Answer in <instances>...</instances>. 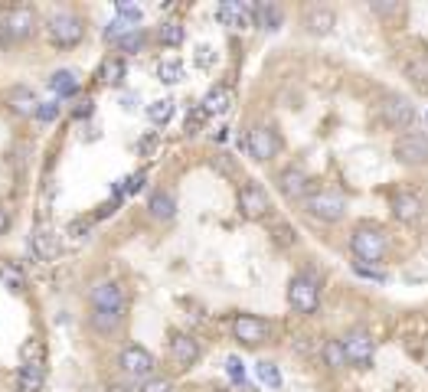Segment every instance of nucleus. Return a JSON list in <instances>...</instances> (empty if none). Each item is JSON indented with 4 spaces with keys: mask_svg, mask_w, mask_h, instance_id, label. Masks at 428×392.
I'll return each instance as SVG.
<instances>
[{
    "mask_svg": "<svg viewBox=\"0 0 428 392\" xmlns=\"http://www.w3.org/2000/svg\"><path fill=\"white\" fill-rule=\"evenodd\" d=\"M386 249H389V242H386V232L380 229V226H360V229H353L350 236V252L356 255L360 262H382V255H386Z\"/></svg>",
    "mask_w": 428,
    "mask_h": 392,
    "instance_id": "obj_1",
    "label": "nucleus"
},
{
    "mask_svg": "<svg viewBox=\"0 0 428 392\" xmlns=\"http://www.w3.org/2000/svg\"><path fill=\"white\" fill-rule=\"evenodd\" d=\"M33 29H36V10L33 7H10L7 13L0 17V46L29 39Z\"/></svg>",
    "mask_w": 428,
    "mask_h": 392,
    "instance_id": "obj_2",
    "label": "nucleus"
},
{
    "mask_svg": "<svg viewBox=\"0 0 428 392\" xmlns=\"http://www.w3.org/2000/svg\"><path fill=\"white\" fill-rule=\"evenodd\" d=\"M46 33H49V39H53V46L72 49V46H79V43H82L86 27H82V20H79L76 13L59 10V13H53V17L46 20Z\"/></svg>",
    "mask_w": 428,
    "mask_h": 392,
    "instance_id": "obj_3",
    "label": "nucleus"
},
{
    "mask_svg": "<svg viewBox=\"0 0 428 392\" xmlns=\"http://www.w3.org/2000/svg\"><path fill=\"white\" fill-rule=\"evenodd\" d=\"M288 304L295 307L297 314H314L317 304H321V281L311 271L295 275L288 285Z\"/></svg>",
    "mask_w": 428,
    "mask_h": 392,
    "instance_id": "obj_4",
    "label": "nucleus"
},
{
    "mask_svg": "<svg viewBox=\"0 0 428 392\" xmlns=\"http://www.w3.org/2000/svg\"><path fill=\"white\" fill-rule=\"evenodd\" d=\"M376 111H380V121L389 131H406V128L415 125V105L406 95H386L376 105Z\"/></svg>",
    "mask_w": 428,
    "mask_h": 392,
    "instance_id": "obj_5",
    "label": "nucleus"
},
{
    "mask_svg": "<svg viewBox=\"0 0 428 392\" xmlns=\"http://www.w3.org/2000/svg\"><path fill=\"white\" fill-rule=\"evenodd\" d=\"M305 210L321 222H337V219H343V212H347V196H343L340 190H321V193H314V196H307Z\"/></svg>",
    "mask_w": 428,
    "mask_h": 392,
    "instance_id": "obj_6",
    "label": "nucleus"
},
{
    "mask_svg": "<svg viewBox=\"0 0 428 392\" xmlns=\"http://www.w3.org/2000/svg\"><path fill=\"white\" fill-rule=\"evenodd\" d=\"M392 154L406 167H422V163H428V134H422V131L399 134L396 144H392Z\"/></svg>",
    "mask_w": 428,
    "mask_h": 392,
    "instance_id": "obj_7",
    "label": "nucleus"
},
{
    "mask_svg": "<svg viewBox=\"0 0 428 392\" xmlns=\"http://www.w3.org/2000/svg\"><path fill=\"white\" fill-rule=\"evenodd\" d=\"M118 366H121V373L131 379V383H138V379H151L154 376V356H151V350H144V346H138V344H131V346H124L121 350V356H118Z\"/></svg>",
    "mask_w": 428,
    "mask_h": 392,
    "instance_id": "obj_8",
    "label": "nucleus"
},
{
    "mask_svg": "<svg viewBox=\"0 0 428 392\" xmlns=\"http://www.w3.org/2000/svg\"><path fill=\"white\" fill-rule=\"evenodd\" d=\"M216 20L229 29L255 27V4H246V0H222L216 7Z\"/></svg>",
    "mask_w": 428,
    "mask_h": 392,
    "instance_id": "obj_9",
    "label": "nucleus"
},
{
    "mask_svg": "<svg viewBox=\"0 0 428 392\" xmlns=\"http://www.w3.org/2000/svg\"><path fill=\"white\" fill-rule=\"evenodd\" d=\"M340 344H343V353H347V363L356 366V370H370L376 346H373V337L366 330H353V334L343 337Z\"/></svg>",
    "mask_w": 428,
    "mask_h": 392,
    "instance_id": "obj_10",
    "label": "nucleus"
},
{
    "mask_svg": "<svg viewBox=\"0 0 428 392\" xmlns=\"http://www.w3.org/2000/svg\"><path fill=\"white\" fill-rule=\"evenodd\" d=\"M239 212H242V219H265L268 212H272V200H268L265 187L246 183L239 190Z\"/></svg>",
    "mask_w": 428,
    "mask_h": 392,
    "instance_id": "obj_11",
    "label": "nucleus"
},
{
    "mask_svg": "<svg viewBox=\"0 0 428 392\" xmlns=\"http://www.w3.org/2000/svg\"><path fill=\"white\" fill-rule=\"evenodd\" d=\"M232 334H236L239 344H246V346H258V344H265V340H268V334H272V327H268L265 317L239 314L236 320H232Z\"/></svg>",
    "mask_w": 428,
    "mask_h": 392,
    "instance_id": "obj_12",
    "label": "nucleus"
},
{
    "mask_svg": "<svg viewBox=\"0 0 428 392\" xmlns=\"http://www.w3.org/2000/svg\"><path fill=\"white\" fill-rule=\"evenodd\" d=\"M128 307V297H124V288L118 281H98L92 288V311H114V314H124Z\"/></svg>",
    "mask_w": 428,
    "mask_h": 392,
    "instance_id": "obj_13",
    "label": "nucleus"
},
{
    "mask_svg": "<svg viewBox=\"0 0 428 392\" xmlns=\"http://www.w3.org/2000/svg\"><path fill=\"white\" fill-rule=\"evenodd\" d=\"M246 144H248L252 161H258V163L272 161V157L278 154V134H275V128H268V125H255V128H252Z\"/></svg>",
    "mask_w": 428,
    "mask_h": 392,
    "instance_id": "obj_14",
    "label": "nucleus"
},
{
    "mask_svg": "<svg viewBox=\"0 0 428 392\" xmlns=\"http://www.w3.org/2000/svg\"><path fill=\"white\" fill-rule=\"evenodd\" d=\"M307 190H311V177H307L301 167H288V170L278 173V193H281L288 203L307 200Z\"/></svg>",
    "mask_w": 428,
    "mask_h": 392,
    "instance_id": "obj_15",
    "label": "nucleus"
},
{
    "mask_svg": "<svg viewBox=\"0 0 428 392\" xmlns=\"http://www.w3.org/2000/svg\"><path fill=\"white\" fill-rule=\"evenodd\" d=\"M399 62H402V72H406V79H409L412 86L428 92V53L425 49H406L399 56Z\"/></svg>",
    "mask_w": 428,
    "mask_h": 392,
    "instance_id": "obj_16",
    "label": "nucleus"
},
{
    "mask_svg": "<svg viewBox=\"0 0 428 392\" xmlns=\"http://www.w3.org/2000/svg\"><path fill=\"white\" fill-rule=\"evenodd\" d=\"M422 212H425V203H422L419 193L402 190V193L392 196V216H396L399 222H419Z\"/></svg>",
    "mask_w": 428,
    "mask_h": 392,
    "instance_id": "obj_17",
    "label": "nucleus"
},
{
    "mask_svg": "<svg viewBox=\"0 0 428 392\" xmlns=\"http://www.w3.org/2000/svg\"><path fill=\"white\" fill-rule=\"evenodd\" d=\"M29 249H33V255H36L39 262H53L59 255V236L43 222V226H36L33 236H29Z\"/></svg>",
    "mask_w": 428,
    "mask_h": 392,
    "instance_id": "obj_18",
    "label": "nucleus"
},
{
    "mask_svg": "<svg viewBox=\"0 0 428 392\" xmlns=\"http://www.w3.org/2000/svg\"><path fill=\"white\" fill-rule=\"evenodd\" d=\"M170 360L180 366V370H187V366H193L200 360V344H196L190 334H177L170 340Z\"/></svg>",
    "mask_w": 428,
    "mask_h": 392,
    "instance_id": "obj_19",
    "label": "nucleus"
},
{
    "mask_svg": "<svg viewBox=\"0 0 428 392\" xmlns=\"http://www.w3.org/2000/svg\"><path fill=\"white\" fill-rule=\"evenodd\" d=\"M7 105H10V111H13V115L33 118V115H36V108H39V102H36V95H33V88L13 86L7 92Z\"/></svg>",
    "mask_w": 428,
    "mask_h": 392,
    "instance_id": "obj_20",
    "label": "nucleus"
},
{
    "mask_svg": "<svg viewBox=\"0 0 428 392\" xmlns=\"http://www.w3.org/2000/svg\"><path fill=\"white\" fill-rule=\"evenodd\" d=\"M46 383V366L43 363H23L17 373V389L20 392H39Z\"/></svg>",
    "mask_w": 428,
    "mask_h": 392,
    "instance_id": "obj_21",
    "label": "nucleus"
},
{
    "mask_svg": "<svg viewBox=\"0 0 428 392\" xmlns=\"http://www.w3.org/2000/svg\"><path fill=\"white\" fill-rule=\"evenodd\" d=\"M305 27L311 36H327L333 29V10L327 7H311L307 10V17H305Z\"/></svg>",
    "mask_w": 428,
    "mask_h": 392,
    "instance_id": "obj_22",
    "label": "nucleus"
},
{
    "mask_svg": "<svg viewBox=\"0 0 428 392\" xmlns=\"http://www.w3.org/2000/svg\"><path fill=\"white\" fill-rule=\"evenodd\" d=\"M147 210H151L154 219H173L177 216V200L167 190H154L151 200H147Z\"/></svg>",
    "mask_w": 428,
    "mask_h": 392,
    "instance_id": "obj_23",
    "label": "nucleus"
},
{
    "mask_svg": "<svg viewBox=\"0 0 428 392\" xmlns=\"http://www.w3.org/2000/svg\"><path fill=\"white\" fill-rule=\"evenodd\" d=\"M229 108H232V92L226 86H216L203 98V115H226Z\"/></svg>",
    "mask_w": 428,
    "mask_h": 392,
    "instance_id": "obj_24",
    "label": "nucleus"
},
{
    "mask_svg": "<svg viewBox=\"0 0 428 392\" xmlns=\"http://www.w3.org/2000/svg\"><path fill=\"white\" fill-rule=\"evenodd\" d=\"M281 20H285V13L278 4H255V27L275 33V29H281Z\"/></svg>",
    "mask_w": 428,
    "mask_h": 392,
    "instance_id": "obj_25",
    "label": "nucleus"
},
{
    "mask_svg": "<svg viewBox=\"0 0 428 392\" xmlns=\"http://www.w3.org/2000/svg\"><path fill=\"white\" fill-rule=\"evenodd\" d=\"M49 88H53L59 98H72L79 92V76L72 69H59V72H53V79H49Z\"/></svg>",
    "mask_w": 428,
    "mask_h": 392,
    "instance_id": "obj_26",
    "label": "nucleus"
},
{
    "mask_svg": "<svg viewBox=\"0 0 428 392\" xmlns=\"http://www.w3.org/2000/svg\"><path fill=\"white\" fill-rule=\"evenodd\" d=\"M0 285L10 288L13 295H20V291L27 288V275H23V268L13 265V262H0Z\"/></svg>",
    "mask_w": 428,
    "mask_h": 392,
    "instance_id": "obj_27",
    "label": "nucleus"
},
{
    "mask_svg": "<svg viewBox=\"0 0 428 392\" xmlns=\"http://www.w3.org/2000/svg\"><path fill=\"white\" fill-rule=\"evenodd\" d=\"M88 320H92V330H95V334L108 337V334H114V330L121 327L124 314H114V311H92Z\"/></svg>",
    "mask_w": 428,
    "mask_h": 392,
    "instance_id": "obj_28",
    "label": "nucleus"
},
{
    "mask_svg": "<svg viewBox=\"0 0 428 392\" xmlns=\"http://www.w3.org/2000/svg\"><path fill=\"white\" fill-rule=\"evenodd\" d=\"M173 98H161V102H154V105H147V118H151V125H157V128H163L167 121L173 118Z\"/></svg>",
    "mask_w": 428,
    "mask_h": 392,
    "instance_id": "obj_29",
    "label": "nucleus"
},
{
    "mask_svg": "<svg viewBox=\"0 0 428 392\" xmlns=\"http://www.w3.org/2000/svg\"><path fill=\"white\" fill-rule=\"evenodd\" d=\"M321 356H323V363L330 366V370H343V366H347V353H343L340 340H327V344L321 346Z\"/></svg>",
    "mask_w": 428,
    "mask_h": 392,
    "instance_id": "obj_30",
    "label": "nucleus"
},
{
    "mask_svg": "<svg viewBox=\"0 0 428 392\" xmlns=\"http://www.w3.org/2000/svg\"><path fill=\"white\" fill-rule=\"evenodd\" d=\"M157 79L167 82V86H177V82L183 79V62L180 59H163L161 66H157Z\"/></svg>",
    "mask_w": 428,
    "mask_h": 392,
    "instance_id": "obj_31",
    "label": "nucleus"
},
{
    "mask_svg": "<svg viewBox=\"0 0 428 392\" xmlns=\"http://www.w3.org/2000/svg\"><path fill=\"white\" fill-rule=\"evenodd\" d=\"M124 79V59H105L102 62V82L105 86H118Z\"/></svg>",
    "mask_w": 428,
    "mask_h": 392,
    "instance_id": "obj_32",
    "label": "nucleus"
},
{
    "mask_svg": "<svg viewBox=\"0 0 428 392\" xmlns=\"http://www.w3.org/2000/svg\"><path fill=\"white\" fill-rule=\"evenodd\" d=\"M144 43H147V36H144V29L138 27V29H131V33H124V36L118 39V49H121V53H141Z\"/></svg>",
    "mask_w": 428,
    "mask_h": 392,
    "instance_id": "obj_33",
    "label": "nucleus"
},
{
    "mask_svg": "<svg viewBox=\"0 0 428 392\" xmlns=\"http://www.w3.org/2000/svg\"><path fill=\"white\" fill-rule=\"evenodd\" d=\"M114 10H118V20H124L128 27L138 29V23H141V17H144L141 7H134V4H128V0H118V4H114Z\"/></svg>",
    "mask_w": 428,
    "mask_h": 392,
    "instance_id": "obj_34",
    "label": "nucleus"
},
{
    "mask_svg": "<svg viewBox=\"0 0 428 392\" xmlns=\"http://www.w3.org/2000/svg\"><path fill=\"white\" fill-rule=\"evenodd\" d=\"M255 370H258V379H262L265 386H272V389H281V373H278V366H275V363L262 360V363H258Z\"/></svg>",
    "mask_w": 428,
    "mask_h": 392,
    "instance_id": "obj_35",
    "label": "nucleus"
},
{
    "mask_svg": "<svg viewBox=\"0 0 428 392\" xmlns=\"http://www.w3.org/2000/svg\"><path fill=\"white\" fill-rule=\"evenodd\" d=\"M161 43L163 46H180L183 43V27L180 23H163L161 27Z\"/></svg>",
    "mask_w": 428,
    "mask_h": 392,
    "instance_id": "obj_36",
    "label": "nucleus"
},
{
    "mask_svg": "<svg viewBox=\"0 0 428 392\" xmlns=\"http://www.w3.org/2000/svg\"><path fill=\"white\" fill-rule=\"evenodd\" d=\"M138 392H173V383L167 376H151V379H144Z\"/></svg>",
    "mask_w": 428,
    "mask_h": 392,
    "instance_id": "obj_37",
    "label": "nucleus"
},
{
    "mask_svg": "<svg viewBox=\"0 0 428 392\" xmlns=\"http://www.w3.org/2000/svg\"><path fill=\"white\" fill-rule=\"evenodd\" d=\"M36 121H43V125H49V121H56L59 118V102H39V108H36Z\"/></svg>",
    "mask_w": 428,
    "mask_h": 392,
    "instance_id": "obj_38",
    "label": "nucleus"
},
{
    "mask_svg": "<svg viewBox=\"0 0 428 392\" xmlns=\"http://www.w3.org/2000/svg\"><path fill=\"white\" fill-rule=\"evenodd\" d=\"M226 373H229V379H232L236 386L246 383V366H242V360H239V356H229V360H226Z\"/></svg>",
    "mask_w": 428,
    "mask_h": 392,
    "instance_id": "obj_39",
    "label": "nucleus"
},
{
    "mask_svg": "<svg viewBox=\"0 0 428 392\" xmlns=\"http://www.w3.org/2000/svg\"><path fill=\"white\" fill-rule=\"evenodd\" d=\"M275 232H278V236H275L278 245H295L297 236H295L291 229H288V222H275Z\"/></svg>",
    "mask_w": 428,
    "mask_h": 392,
    "instance_id": "obj_40",
    "label": "nucleus"
},
{
    "mask_svg": "<svg viewBox=\"0 0 428 392\" xmlns=\"http://www.w3.org/2000/svg\"><path fill=\"white\" fill-rule=\"evenodd\" d=\"M92 111H95V102H92V98H82V102L76 105V111H72V115H76L79 121H82V118H92Z\"/></svg>",
    "mask_w": 428,
    "mask_h": 392,
    "instance_id": "obj_41",
    "label": "nucleus"
},
{
    "mask_svg": "<svg viewBox=\"0 0 428 392\" xmlns=\"http://www.w3.org/2000/svg\"><path fill=\"white\" fill-rule=\"evenodd\" d=\"M353 271H356L360 278H370V281H386V275H382V271H376V268H366V265H360V262H356V268H353Z\"/></svg>",
    "mask_w": 428,
    "mask_h": 392,
    "instance_id": "obj_42",
    "label": "nucleus"
},
{
    "mask_svg": "<svg viewBox=\"0 0 428 392\" xmlns=\"http://www.w3.org/2000/svg\"><path fill=\"white\" fill-rule=\"evenodd\" d=\"M141 187H144V173H134V177L121 180V190H124V193H138Z\"/></svg>",
    "mask_w": 428,
    "mask_h": 392,
    "instance_id": "obj_43",
    "label": "nucleus"
},
{
    "mask_svg": "<svg viewBox=\"0 0 428 392\" xmlns=\"http://www.w3.org/2000/svg\"><path fill=\"white\" fill-rule=\"evenodd\" d=\"M105 392H138V386H131V379L124 383V379H112V383L105 386Z\"/></svg>",
    "mask_w": 428,
    "mask_h": 392,
    "instance_id": "obj_44",
    "label": "nucleus"
},
{
    "mask_svg": "<svg viewBox=\"0 0 428 392\" xmlns=\"http://www.w3.org/2000/svg\"><path fill=\"white\" fill-rule=\"evenodd\" d=\"M370 10L380 17H389V13H399V4H370Z\"/></svg>",
    "mask_w": 428,
    "mask_h": 392,
    "instance_id": "obj_45",
    "label": "nucleus"
},
{
    "mask_svg": "<svg viewBox=\"0 0 428 392\" xmlns=\"http://www.w3.org/2000/svg\"><path fill=\"white\" fill-rule=\"evenodd\" d=\"M154 147H157V137H154V134H147V137H144V141L138 144V151H141V154H151Z\"/></svg>",
    "mask_w": 428,
    "mask_h": 392,
    "instance_id": "obj_46",
    "label": "nucleus"
},
{
    "mask_svg": "<svg viewBox=\"0 0 428 392\" xmlns=\"http://www.w3.org/2000/svg\"><path fill=\"white\" fill-rule=\"evenodd\" d=\"M210 53H213V49H210V46H200V49H196V62H200V66H203V69L210 66Z\"/></svg>",
    "mask_w": 428,
    "mask_h": 392,
    "instance_id": "obj_47",
    "label": "nucleus"
},
{
    "mask_svg": "<svg viewBox=\"0 0 428 392\" xmlns=\"http://www.w3.org/2000/svg\"><path fill=\"white\" fill-rule=\"evenodd\" d=\"M10 229V212H7V206H0V236Z\"/></svg>",
    "mask_w": 428,
    "mask_h": 392,
    "instance_id": "obj_48",
    "label": "nucleus"
}]
</instances>
